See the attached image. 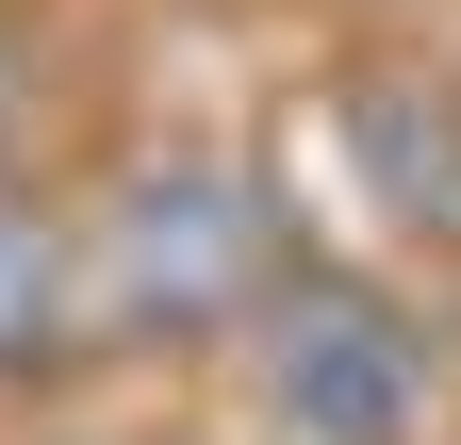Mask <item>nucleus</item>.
Returning <instances> with one entry per match:
<instances>
[{"label": "nucleus", "instance_id": "1", "mask_svg": "<svg viewBox=\"0 0 461 445\" xmlns=\"http://www.w3.org/2000/svg\"><path fill=\"white\" fill-rule=\"evenodd\" d=\"M83 264H99V363H230V330L297 264L280 165L230 149V132L115 149L83 182Z\"/></svg>", "mask_w": 461, "mask_h": 445}, {"label": "nucleus", "instance_id": "2", "mask_svg": "<svg viewBox=\"0 0 461 445\" xmlns=\"http://www.w3.org/2000/svg\"><path fill=\"white\" fill-rule=\"evenodd\" d=\"M230 396L264 445H429L445 413V330L395 264H330L297 248L264 281V313L230 330Z\"/></svg>", "mask_w": 461, "mask_h": 445}, {"label": "nucleus", "instance_id": "3", "mask_svg": "<svg viewBox=\"0 0 461 445\" xmlns=\"http://www.w3.org/2000/svg\"><path fill=\"white\" fill-rule=\"evenodd\" d=\"M330 198L379 248L461 264V67H346L330 83Z\"/></svg>", "mask_w": 461, "mask_h": 445}, {"label": "nucleus", "instance_id": "4", "mask_svg": "<svg viewBox=\"0 0 461 445\" xmlns=\"http://www.w3.org/2000/svg\"><path fill=\"white\" fill-rule=\"evenodd\" d=\"M99 363V264H83V198H50L33 165H0V396Z\"/></svg>", "mask_w": 461, "mask_h": 445}, {"label": "nucleus", "instance_id": "5", "mask_svg": "<svg viewBox=\"0 0 461 445\" xmlns=\"http://www.w3.org/2000/svg\"><path fill=\"white\" fill-rule=\"evenodd\" d=\"M363 17H461V0H363Z\"/></svg>", "mask_w": 461, "mask_h": 445}]
</instances>
